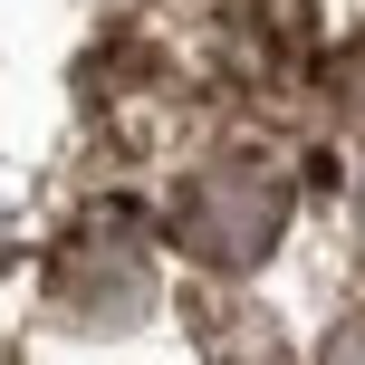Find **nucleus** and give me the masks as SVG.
Here are the masks:
<instances>
[{
	"mask_svg": "<svg viewBox=\"0 0 365 365\" xmlns=\"http://www.w3.org/2000/svg\"><path fill=\"white\" fill-rule=\"evenodd\" d=\"M279 231H289V173L269 154H250V145L192 164L182 192H173V240L202 269H250V259H269Z\"/></svg>",
	"mask_w": 365,
	"mask_h": 365,
	"instance_id": "obj_1",
	"label": "nucleus"
},
{
	"mask_svg": "<svg viewBox=\"0 0 365 365\" xmlns=\"http://www.w3.org/2000/svg\"><path fill=\"white\" fill-rule=\"evenodd\" d=\"M48 279H58V308H68L77 327H125V317L145 308V240H135L125 221H77Z\"/></svg>",
	"mask_w": 365,
	"mask_h": 365,
	"instance_id": "obj_2",
	"label": "nucleus"
},
{
	"mask_svg": "<svg viewBox=\"0 0 365 365\" xmlns=\"http://www.w3.org/2000/svg\"><path fill=\"white\" fill-rule=\"evenodd\" d=\"M327 365H365V327H346V336H336V346H327Z\"/></svg>",
	"mask_w": 365,
	"mask_h": 365,
	"instance_id": "obj_3",
	"label": "nucleus"
},
{
	"mask_svg": "<svg viewBox=\"0 0 365 365\" xmlns=\"http://www.w3.org/2000/svg\"><path fill=\"white\" fill-rule=\"evenodd\" d=\"M0 365H19V356H0Z\"/></svg>",
	"mask_w": 365,
	"mask_h": 365,
	"instance_id": "obj_4",
	"label": "nucleus"
}]
</instances>
